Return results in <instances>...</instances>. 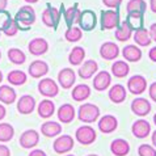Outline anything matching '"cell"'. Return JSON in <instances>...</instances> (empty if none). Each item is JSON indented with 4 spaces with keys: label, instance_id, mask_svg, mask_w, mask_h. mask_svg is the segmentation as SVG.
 <instances>
[{
    "label": "cell",
    "instance_id": "1",
    "mask_svg": "<svg viewBox=\"0 0 156 156\" xmlns=\"http://www.w3.org/2000/svg\"><path fill=\"white\" fill-rule=\"evenodd\" d=\"M15 21L19 25V28H25L28 29L29 27H32L36 21V12H34L32 5H24L21 7L17 13L15 15Z\"/></svg>",
    "mask_w": 156,
    "mask_h": 156
},
{
    "label": "cell",
    "instance_id": "2",
    "mask_svg": "<svg viewBox=\"0 0 156 156\" xmlns=\"http://www.w3.org/2000/svg\"><path fill=\"white\" fill-rule=\"evenodd\" d=\"M77 117L84 123H93L94 121H98L100 118V108L94 104L85 102L80 105L79 110H77Z\"/></svg>",
    "mask_w": 156,
    "mask_h": 156
},
{
    "label": "cell",
    "instance_id": "3",
    "mask_svg": "<svg viewBox=\"0 0 156 156\" xmlns=\"http://www.w3.org/2000/svg\"><path fill=\"white\" fill-rule=\"evenodd\" d=\"M76 23L79 24V28L81 30L90 32V30H93L97 25V16L94 13V11H92V9H84L80 12Z\"/></svg>",
    "mask_w": 156,
    "mask_h": 156
},
{
    "label": "cell",
    "instance_id": "4",
    "mask_svg": "<svg viewBox=\"0 0 156 156\" xmlns=\"http://www.w3.org/2000/svg\"><path fill=\"white\" fill-rule=\"evenodd\" d=\"M97 134L94 131V129L89 125H84V126H80L76 130L75 133V139L76 142H79L80 144L83 146H89L96 140Z\"/></svg>",
    "mask_w": 156,
    "mask_h": 156
},
{
    "label": "cell",
    "instance_id": "5",
    "mask_svg": "<svg viewBox=\"0 0 156 156\" xmlns=\"http://www.w3.org/2000/svg\"><path fill=\"white\" fill-rule=\"evenodd\" d=\"M59 21H60V12L57 8H54L51 4H47L45 11L42 12V23L47 28L57 29Z\"/></svg>",
    "mask_w": 156,
    "mask_h": 156
},
{
    "label": "cell",
    "instance_id": "6",
    "mask_svg": "<svg viewBox=\"0 0 156 156\" xmlns=\"http://www.w3.org/2000/svg\"><path fill=\"white\" fill-rule=\"evenodd\" d=\"M102 30H110L114 28H118L119 25V13L117 11H102L101 17H100Z\"/></svg>",
    "mask_w": 156,
    "mask_h": 156
},
{
    "label": "cell",
    "instance_id": "7",
    "mask_svg": "<svg viewBox=\"0 0 156 156\" xmlns=\"http://www.w3.org/2000/svg\"><path fill=\"white\" fill-rule=\"evenodd\" d=\"M73 144H75V142H73V138L71 135H60L54 140L53 150L55 154L64 155L73 148Z\"/></svg>",
    "mask_w": 156,
    "mask_h": 156
},
{
    "label": "cell",
    "instance_id": "8",
    "mask_svg": "<svg viewBox=\"0 0 156 156\" xmlns=\"http://www.w3.org/2000/svg\"><path fill=\"white\" fill-rule=\"evenodd\" d=\"M38 90L45 97H55L59 93V85L57 84V81H54L50 77H45L38 83Z\"/></svg>",
    "mask_w": 156,
    "mask_h": 156
},
{
    "label": "cell",
    "instance_id": "9",
    "mask_svg": "<svg viewBox=\"0 0 156 156\" xmlns=\"http://www.w3.org/2000/svg\"><path fill=\"white\" fill-rule=\"evenodd\" d=\"M20 146L25 150H30V148H34L38 143H40V134L36 130H25V131L20 135V139H19Z\"/></svg>",
    "mask_w": 156,
    "mask_h": 156
},
{
    "label": "cell",
    "instance_id": "10",
    "mask_svg": "<svg viewBox=\"0 0 156 156\" xmlns=\"http://www.w3.org/2000/svg\"><path fill=\"white\" fill-rule=\"evenodd\" d=\"M127 89L133 94H142L147 89V80L142 75H134L127 81Z\"/></svg>",
    "mask_w": 156,
    "mask_h": 156
},
{
    "label": "cell",
    "instance_id": "11",
    "mask_svg": "<svg viewBox=\"0 0 156 156\" xmlns=\"http://www.w3.org/2000/svg\"><path fill=\"white\" fill-rule=\"evenodd\" d=\"M76 81V73L72 68H62L58 73V83L63 89H70Z\"/></svg>",
    "mask_w": 156,
    "mask_h": 156
},
{
    "label": "cell",
    "instance_id": "12",
    "mask_svg": "<svg viewBox=\"0 0 156 156\" xmlns=\"http://www.w3.org/2000/svg\"><path fill=\"white\" fill-rule=\"evenodd\" d=\"M98 130L104 134H110L117 130L118 127V119H117L115 115H112V114H106V115H102L101 118L98 119Z\"/></svg>",
    "mask_w": 156,
    "mask_h": 156
},
{
    "label": "cell",
    "instance_id": "13",
    "mask_svg": "<svg viewBox=\"0 0 156 156\" xmlns=\"http://www.w3.org/2000/svg\"><path fill=\"white\" fill-rule=\"evenodd\" d=\"M131 133L136 139H144L151 134V125L146 119H138L133 123Z\"/></svg>",
    "mask_w": 156,
    "mask_h": 156
},
{
    "label": "cell",
    "instance_id": "14",
    "mask_svg": "<svg viewBox=\"0 0 156 156\" xmlns=\"http://www.w3.org/2000/svg\"><path fill=\"white\" fill-rule=\"evenodd\" d=\"M28 50L29 53L34 55V57H41V55L46 54L47 50H49V42H47L45 38H34L29 42L28 45Z\"/></svg>",
    "mask_w": 156,
    "mask_h": 156
},
{
    "label": "cell",
    "instance_id": "15",
    "mask_svg": "<svg viewBox=\"0 0 156 156\" xmlns=\"http://www.w3.org/2000/svg\"><path fill=\"white\" fill-rule=\"evenodd\" d=\"M28 72H29L30 76L34 77V79H40V77L47 75V72H49V64H47L45 60L37 59L29 64Z\"/></svg>",
    "mask_w": 156,
    "mask_h": 156
},
{
    "label": "cell",
    "instance_id": "16",
    "mask_svg": "<svg viewBox=\"0 0 156 156\" xmlns=\"http://www.w3.org/2000/svg\"><path fill=\"white\" fill-rule=\"evenodd\" d=\"M100 55L105 60H113L118 58L119 55V47L114 42H104L101 47H100Z\"/></svg>",
    "mask_w": 156,
    "mask_h": 156
},
{
    "label": "cell",
    "instance_id": "17",
    "mask_svg": "<svg viewBox=\"0 0 156 156\" xmlns=\"http://www.w3.org/2000/svg\"><path fill=\"white\" fill-rule=\"evenodd\" d=\"M36 108V98L30 94H24L17 101V110L20 114H30Z\"/></svg>",
    "mask_w": 156,
    "mask_h": 156
},
{
    "label": "cell",
    "instance_id": "18",
    "mask_svg": "<svg viewBox=\"0 0 156 156\" xmlns=\"http://www.w3.org/2000/svg\"><path fill=\"white\" fill-rule=\"evenodd\" d=\"M131 110L134 114L139 117H144L151 112V104L147 98H143V97L135 98L131 102Z\"/></svg>",
    "mask_w": 156,
    "mask_h": 156
},
{
    "label": "cell",
    "instance_id": "19",
    "mask_svg": "<svg viewBox=\"0 0 156 156\" xmlns=\"http://www.w3.org/2000/svg\"><path fill=\"white\" fill-rule=\"evenodd\" d=\"M110 84H112V75L108 71H100L93 79V87L98 92L108 89Z\"/></svg>",
    "mask_w": 156,
    "mask_h": 156
},
{
    "label": "cell",
    "instance_id": "20",
    "mask_svg": "<svg viewBox=\"0 0 156 156\" xmlns=\"http://www.w3.org/2000/svg\"><path fill=\"white\" fill-rule=\"evenodd\" d=\"M57 115H58V119L62 123H70L75 119V115H76L75 108H73L71 104H63L58 109Z\"/></svg>",
    "mask_w": 156,
    "mask_h": 156
},
{
    "label": "cell",
    "instance_id": "21",
    "mask_svg": "<svg viewBox=\"0 0 156 156\" xmlns=\"http://www.w3.org/2000/svg\"><path fill=\"white\" fill-rule=\"evenodd\" d=\"M110 152L114 156H127L130 152V144L127 140L118 138L110 143Z\"/></svg>",
    "mask_w": 156,
    "mask_h": 156
},
{
    "label": "cell",
    "instance_id": "22",
    "mask_svg": "<svg viewBox=\"0 0 156 156\" xmlns=\"http://www.w3.org/2000/svg\"><path fill=\"white\" fill-rule=\"evenodd\" d=\"M108 96H109V100H110L112 102H114V104H122L125 100H126V96H127L126 88H125L122 84H115V85H113L109 89V92H108Z\"/></svg>",
    "mask_w": 156,
    "mask_h": 156
},
{
    "label": "cell",
    "instance_id": "23",
    "mask_svg": "<svg viewBox=\"0 0 156 156\" xmlns=\"http://www.w3.org/2000/svg\"><path fill=\"white\" fill-rule=\"evenodd\" d=\"M97 70H98V64L96 60L88 59V60H85V62L81 64V67L79 68V76L84 80L90 79V77L97 72Z\"/></svg>",
    "mask_w": 156,
    "mask_h": 156
},
{
    "label": "cell",
    "instance_id": "24",
    "mask_svg": "<svg viewBox=\"0 0 156 156\" xmlns=\"http://www.w3.org/2000/svg\"><path fill=\"white\" fill-rule=\"evenodd\" d=\"M41 133L42 135L47 138H55L60 135V133H62V125L59 122H55V121H47V122L42 123Z\"/></svg>",
    "mask_w": 156,
    "mask_h": 156
},
{
    "label": "cell",
    "instance_id": "25",
    "mask_svg": "<svg viewBox=\"0 0 156 156\" xmlns=\"http://www.w3.org/2000/svg\"><path fill=\"white\" fill-rule=\"evenodd\" d=\"M37 112L41 118L47 119L55 113V104L51 101V100H42V101L38 104Z\"/></svg>",
    "mask_w": 156,
    "mask_h": 156
},
{
    "label": "cell",
    "instance_id": "26",
    "mask_svg": "<svg viewBox=\"0 0 156 156\" xmlns=\"http://www.w3.org/2000/svg\"><path fill=\"white\" fill-rule=\"evenodd\" d=\"M125 21H126L130 29L136 32L139 29H143L144 17H143V13H139V12H130V13H127V17Z\"/></svg>",
    "mask_w": 156,
    "mask_h": 156
},
{
    "label": "cell",
    "instance_id": "27",
    "mask_svg": "<svg viewBox=\"0 0 156 156\" xmlns=\"http://www.w3.org/2000/svg\"><path fill=\"white\" fill-rule=\"evenodd\" d=\"M62 12H63V17H64V21H66L67 27H73V24L77 21V17L80 15V11H79V4H73L72 7L64 9L63 4H62Z\"/></svg>",
    "mask_w": 156,
    "mask_h": 156
},
{
    "label": "cell",
    "instance_id": "28",
    "mask_svg": "<svg viewBox=\"0 0 156 156\" xmlns=\"http://www.w3.org/2000/svg\"><path fill=\"white\" fill-rule=\"evenodd\" d=\"M122 55L127 62L136 63L142 59V50L139 49V47H136L135 45H127L126 47H123Z\"/></svg>",
    "mask_w": 156,
    "mask_h": 156
},
{
    "label": "cell",
    "instance_id": "29",
    "mask_svg": "<svg viewBox=\"0 0 156 156\" xmlns=\"http://www.w3.org/2000/svg\"><path fill=\"white\" fill-rule=\"evenodd\" d=\"M16 98L17 93L11 85H0V102L11 105L16 101Z\"/></svg>",
    "mask_w": 156,
    "mask_h": 156
},
{
    "label": "cell",
    "instance_id": "30",
    "mask_svg": "<svg viewBox=\"0 0 156 156\" xmlns=\"http://www.w3.org/2000/svg\"><path fill=\"white\" fill-rule=\"evenodd\" d=\"M130 72V67L125 60H115L112 64V75L118 77V79H123L126 77Z\"/></svg>",
    "mask_w": 156,
    "mask_h": 156
},
{
    "label": "cell",
    "instance_id": "31",
    "mask_svg": "<svg viewBox=\"0 0 156 156\" xmlns=\"http://www.w3.org/2000/svg\"><path fill=\"white\" fill-rule=\"evenodd\" d=\"M71 96L75 101H84V100H88L90 96V88L87 84H77L75 88L72 89Z\"/></svg>",
    "mask_w": 156,
    "mask_h": 156
},
{
    "label": "cell",
    "instance_id": "32",
    "mask_svg": "<svg viewBox=\"0 0 156 156\" xmlns=\"http://www.w3.org/2000/svg\"><path fill=\"white\" fill-rule=\"evenodd\" d=\"M85 58V50L84 47L81 46H76L71 50L70 55H68V62H70L72 66H80L81 63L84 62Z\"/></svg>",
    "mask_w": 156,
    "mask_h": 156
},
{
    "label": "cell",
    "instance_id": "33",
    "mask_svg": "<svg viewBox=\"0 0 156 156\" xmlns=\"http://www.w3.org/2000/svg\"><path fill=\"white\" fill-rule=\"evenodd\" d=\"M7 80L11 85H24L28 80V76L24 71L13 70V71H11L9 73H8Z\"/></svg>",
    "mask_w": 156,
    "mask_h": 156
},
{
    "label": "cell",
    "instance_id": "34",
    "mask_svg": "<svg viewBox=\"0 0 156 156\" xmlns=\"http://www.w3.org/2000/svg\"><path fill=\"white\" fill-rule=\"evenodd\" d=\"M131 34H133V30L129 28V25L126 24V21L121 23L118 25V28L115 29V38L117 41L119 42H126L131 38Z\"/></svg>",
    "mask_w": 156,
    "mask_h": 156
},
{
    "label": "cell",
    "instance_id": "35",
    "mask_svg": "<svg viewBox=\"0 0 156 156\" xmlns=\"http://www.w3.org/2000/svg\"><path fill=\"white\" fill-rule=\"evenodd\" d=\"M8 59H9V62H12L13 64H24L25 60H27V55L23 50L17 49V47H11L9 50H8Z\"/></svg>",
    "mask_w": 156,
    "mask_h": 156
},
{
    "label": "cell",
    "instance_id": "36",
    "mask_svg": "<svg viewBox=\"0 0 156 156\" xmlns=\"http://www.w3.org/2000/svg\"><path fill=\"white\" fill-rule=\"evenodd\" d=\"M134 41H135L136 45H139L142 47L150 46V43L152 42V40H151V37H150V33L147 32L144 28L136 30V32L134 33Z\"/></svg>",
    "mask_w": 156,
    "mask_h": 156
},
{
    "label": "cell",
    "instance_id": "37",
    "mask_svg": "<svg viewBox=\"0 0 156 156\" xmlns=\"http://www.w3.org/2000/svg\"><path fill=\"white\" fill-rule=\"evenodd\" d=\"M15 136V129L7 122H0V142H9Z\"/></svg>",
    "mask_w": 156,
    "mask_h": 156
},
{
    "label": "cell",
    "instance_id": "38",
    "mask_svg": "<svg viewBox=\"0 0 156 156\" xmlns=\"http://www.w3.org/2000/svg\"><path fill=\"white\" fill-rule=\"evenodd\" d=\"M83 37V30L79 27H68V29L64 33V38L68 42H77Z\"/></svg>",
    "mask_w": 156,
    "mask_h": 156
},
{
    "label": "cell",
    "instance_id": "39",
    "mask_svg": "<svg viewBox=\"0 0 156 156\" xmlns=\"http://www.w3.org/2000/svg\"><path fill=\"white\" fill-rule=\"evenodd\" d=\"M147 9V3L144 0H130L126 5L127 13L130 12H139V13H144Z\"/></svg>",
    "mask_w": 156,
    "mask_h": 156
},
{
    "label": "cell",
    "instance_id": "40",
    "mask_svg": "<svg viewBox=\"0 0 156 156\" xmlns=\"http://www.w3.org/2000/svg\"><path fill=\"white\" fill-rule=\"evenodd\" d=\"M13 21V19H12L11 13L8 11H0V32H4L8 27L11 25V23Z\"/></svg>",
    "mask_w": 156,
    "mask_h": 156
},
{
    "label": "cell",
    "instance_id": "41",
    "mask_svg": "<svg viewBox=\"0 0 156 156\" xmlns=\"http://www.w3.org/2000/svg\"><path fill=\"white\" fill-rule=\"evenodd\" d=\"M138 155L139 156H156V148L150 144H140L138 148Z\"/></svg>",
    "mask_w": 156,
    "mask_h": 156
},
{
    "label": "cell",
    "instance_id": "42",
    "mask_svg": "<svg viewBox=\"0 0 156 156\" xmlns=\"http://www.w3.org/2000/svg\"><path fill=\"white\" fill-rule=\"evenodd\" d=\"M19 30H20V28H19V25H17V23L15 21V19H13V21L11 23V25L8 27L5 30H4V34H5L7 37H15L17 33H19Z\"/></svg>",
    "mask_w": 156,
    "mask_h": 156
},
{
    "label": "cell",
    "instance_id": "43",
    "mask_svg": "<svg viewBox=\"0 0 156 156\" xmlns=\"http://www.w3.org/2000/svg\"><path fill=\"white\" fill-rule=\"evenodd\" d=\"M122 2L123 0H102V3L108 8H118L122 4Z\"/></svg>",
    "mask_w": 156,
    "mask_h": 156
},
{
    "label": "cell",
    "instance_id": "44",
    "mask_svg": "<svg viewBox=\"0 0 156 156\" xmlns=\"http://www.w3.org/2000/svg\"><path fill=\"white\" fill-rule=\"evenodd\" d=\"M148 94H150V98L152 100V101L156 102V81L150 85V88H148Z\"/></svg>",
    "mask_w": 156,
    "mask_h": 156
},
{
    "label": "cell",
    "instance_id": "45",
    "mask_svg": "<svg viewBox=\"0 0 156 156\" xmlns=\"http://www.w3.org/2000/svg\"><path fill=\"white\" fill-rule=\"evenodd\" d=\"M0 156H11L9 147L5 144H0Z\"/></svg>",
    "mask_w": 156,
    "mask_h": 156
},
{
    "label": "cell",
    "instance_id": "46",
    "mask_svg": "<svg viewBox=\"0 0 156 156\" xmlns=\"http://www.w3.org/2000/svg\"><path fill=\"white\" fill-rule=\"evenodd\" d=\"M148 33H150L151 40L156 42V24H152V25H151V27H150V30H148Z\"/></svg>",
    "mask_w": 156,
    "mask_h": 156
},
{
    "label": "cell",
    "instance_id": "47",
    "mask_svg": "<svg viewBox=\"0 0 156 156\" xmlns=\"http://www.w3.org/2000/svg\"><path fill=\"white\" fill-rule=\"evenodd\" d=\"M28 156H47V155L45 151H42V150H33Z\"/></svg>",
    "mask_w": 156,
    "mask_h": 156
},
{
    "label": "cell",
    "instance_id": "48",
    "mask_svg": "<svg viewBox=\"0 0 156 156\" xmlns=\"http://www.w3.org/2000/svg\"><path fill=\"white\" fill-rule=\"evenodd\" d=\"M148 57L152 62H156V46L155 47H151L150 51H148Z\"/></svg>",
    "mask_w": 156,
    "mask_h": 156
},
{
    "label": "cell",
    "instance_id": "49",
    "mask_svg": "<svg viewBox=\"0 0 156 156\" xmlns=\"http://www.w3.org/2000/svg\"><path fill=\"white\" fill-rule=\"evenodd\" d=\"M5 115H7V109L4 108V105L0 104V121H3L5 118Z\"/></svg>",
    "mask_w": 156,
    "mask_h": 156
},
{
    "label": "cell",
    "instance_id": "50",
    "mask_svg": "<svg viewBox=\"0 0 156 156\" xmlns=\"http://www.w3.org/2000/svg\"><path fill=\"white\" fill-rule=\"evenodd\" d=\"M150 8L154 13H156V0H150Z\"/></svg>",
    "mask_w": 156,
    "mask_h": 156
},
{
    "label": "cell",
    "instance_id": "51",
    "mask_svg": "<svg viewBox=\"0 0 156 156\" xmlns=\"http://www.w3.org/2000/svg\"><path fill=\"white\" fill-rule=\"evenodd\" d=\"M8 5V0H0V11H4Z\"/></svg>",
    "mask_w": 156,
    "mask_h": 156
},
{
    "label": "cell",
    "instance_id": "52",
    "mask_svg": "<svg viewBox=\"0 0 156 156\" xmlns=\"http://www.w3.org/2000/svg\"><path fill=\"white\" fill-rule=\"evenodd\" d=\"M151 140H152V144H154V147L156 148V131H154V133H152V136H151Z\"/></svg>",
    "mask_w": 156,
    "mask_h": 156
},
{
    "label": "cell",
    "instance_id": "53",
    "mask_svg": "<svg viewBox=\"0 0 156 156\" xmlns=\"http://www.w3.org/2000/svg\"><path fill=\"white\" fill-rule=\"evenodd\" d=\"M25 2L29 3V4H36V3L38 2V0H25Z\"/></svg>",
    "mask_w": 156,
    "mask_h": 156
},
{
    "label": "cell",
    "instance_id": "54",
    "mask_svg": "<svg viewBox=\"0 0 156 156\" xmlns=\"http://www.w3.org/2000/svg\"><path fill=\"white\" fill-rule=\"evenodd\" d=\"M2 81H3V72L0 71V83H2Z\"/></svg>",
    "mask_w": 156,
    "mask_h": 156
},
{
    "label": "cell",
    "instance_id": "55",
    "mask_svg": "<svg viewBox=\"0 0 156 156\" xmlns=\"http://www.w3.org/2000/svg\"><path fill=\"white\" fill-rule=\"evenodd\" d=\"M87 156H98V155H96V154H90V155H87Z\"/></svg>",
    "mask_w": 156,
    "mask_h": 156
},
{
    "label": "cell",
    "instance_id": "56",
    "mask_svg": "<svg viewBox=\"0 0 156 156\" xmlns=\"http://www.w3.org/2000/svg\"><path fill=\"white\" fill-rule=\"evenodd\" d=\"M154 122H155V125H156V114L154 115Z\"/></svg>",
    "mask_w": 156,
    "mask_h": 156
},
{
    "label": "cell",
    "instance_id": "57",
    "mask_svg": "<svg viewBox=\"0 0 156 156\" xmlns=\"http://www.w3.org/2000/svg\"><path fill=\"white\" fill-rule=\"evenodd\" d=\"M63 156H75V155H71V154H67V155H63Z\"/></svg>",
    "mask_w": 156,
    "mask_h": 156
},
{
    "label": "cell",
    "instance_id": "58",
    "mask_svg": "<svg viewBox=\"0 0 156 156\" xmlns=\"http://www.w3.org/2000/svg\"><path fill=\"white\" fill-rule=\"evenodd\" d=\"M0 59H2V51H0Z\"/></svg>",
    "mask_w": 156,
    "mask_h": 156
},
{
    "label": "cell",
    "instance_id": "59",
    "mask_svg": "<svg viewBox=\"0 0 156 156\" xmlns=\"http://www.w3.org/2000/svg\"><path fill=\"white\" fill-rule=\"evenodd\" d=\"M0 34H2V32H0Z\"/></svg>",
    "mask_w": 156,
    "mask_h": 156
}]
</instances>
